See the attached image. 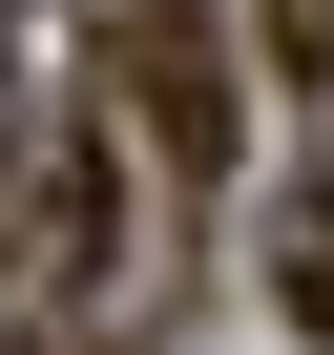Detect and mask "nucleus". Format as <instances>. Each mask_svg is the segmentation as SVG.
I'll list each match as a JSON object with an SVG mask.
<instances>
[{"instance_id": "nucleus-1", "label": "nucleus", "mask_w": 334, "mask_h": 355, "mask_svg": "<svg viewBox=\"0 0 334 355\" xmlns=\"http://www.w3.org/2000/svg\"><path fill=\"white\" fill-rule=\"evenodd\" d=\"M0 293L21 313H105L125 293V125H42L0 189Z\"/></svg>"}, {"instance_id": "nucleus-2", "label": "nucleus", "mask_w": 334, "mask_h": 355, "mask_svg": "<svg viewBox=\"0 0 334 355\" xmlns=\"http://www.w3.org/2000/svg\"><path fill=\"white\" fill-rule=\"evenodd\" d=\"M105 125L167 146V189L230 167V21H209V0H125V21H105Z\"/></svg>"}, {"instance_id": "nucleus-3", "label": "nucleus", "mask_w": 334, "mask_h": 355, "mask_svg": "<svg viewBox=\"0 0 334 355\" xmlns=\"http://www.w3.org/2000/svg\"><path fill=\"white\" fill-rule=\"evenodd\" d=\"M272 63H292V84H334V0H272Z\"/></svg>"}]
</instances>
